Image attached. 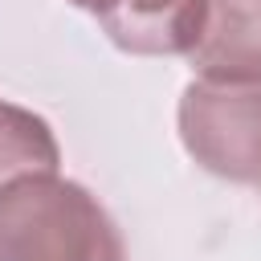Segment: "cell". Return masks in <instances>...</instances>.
I'll return each mask as SVG.
<instances>
[{"instance_id": "obj_1", "label": "cell", "mask_w": 261, "mask_h": 261, "mask_svg": "<svg viewBox=\"0 0 261 261\" xmlns=\"http://www.w3.org/2000/svg\"><path fill=\"white\" fill-rule=\"evenodd\" d=\"M0 261H126L106 208L61 175L0 192Z\"/></svg>"}, {"instance_id": "obj_2", "label": "cell", "mask_w": 261, "mask_h": 261, "mask_svg": "<svg viewBox=\"0 0 261 261\" xmlns=\"http://www.w3.org/2000/svg\"><path fill=\"white\" fill-rule=\"evenodd\" d=\"M179 139L188 155L224 179H261V82H192L179 98Z\"/></svg>"}, {"instance_id": "obj_3", "label": "cell", "mask_w": 261, "mask_h": 261, "mask_svg": "<svg viewBox=\"0 0 261 261\" xmlns=\"http://www.w3.org/2000/svg\"><path fill=\"white\" fill-rule=\"evenodd\" d=\"M212 0H90V12L106 29V37L143 57L192 53L204 33Z\"/></svg>"}, {"instance_id": "obj_4", "label": "cell", "mask_w": 261, "mask_h": 261, "mask_svg": "<svg viewBox=\"0 0 261 261\" xmlns=\"http://www.w3.org/2000/svg\"><path fill=\"white\" fill-rule=\"evenodd\" d=\"M200 82H261V0H212L200 41L188 53Z\"/></svg>"}, {"instance_id": "obj_5", "label": "cell", "mask_w": 261, "mask_h": 261, "mask_svg": "<svg viewBox=\"0 0 261 261\" xmlns=\"http://www.w3.org/2000/svg\"><path fill=\"white\" fill-rule=\"evenodd\" d=\"M61 151L45 118L24 106L0 102V192L33 175H57Z\"/></svg>"}, {"instance_id": "obj_6", "label": "cell", "mask_w": 261, "mask_h": 261, "mask_svg": "<svg viewBox=\"0 0 261 261\" xmlns=\"http://www.w3.org/2000/svg\"><path fill=\"white\" fill-rule=\"evenodd\" d=\"M69 4H82V8H90V0H69Z\"/></svg>"}]
</instances>
